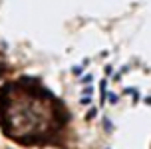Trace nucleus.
I'll return each instance as SVG.
<instances>
[{
  "instance_id": "f257e3e1",
  "label": "nucleus",
  "mask_w": 151,
  "mask_h": 149,
  "mask_svg": "<svg viewBox=\"0 0 151 149\" xmlns=\"http://www.w3.org/2000/svg\"><path fill=\"white\" fill-rule=\"evenodd\" d=\"M68 125L60 99L36 80L22 78L0 89V129L20 145H56Z\"/></svg>"
}]
</instances>
